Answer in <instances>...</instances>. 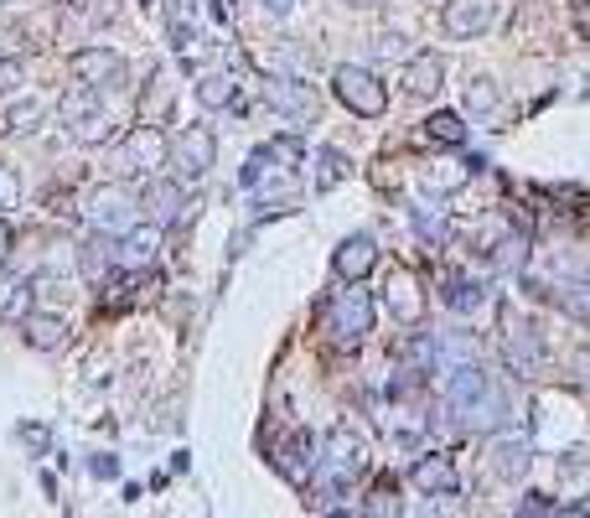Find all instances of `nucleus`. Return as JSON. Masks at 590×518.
<instances>
[{"instance_id":"nucleus-1","label":"nucleus","mask_w":590,"mask_h":518,"mask_svg":"<svg viewBox=\"0 0 590 518\" xmlns=\"http://www.w3.org/2000/svg\"><path fill=\"white\" fill-rule=\"evenodd\" d=\"M440 399H446V410L461 415V425H472V431L508 420V399L497 395V384H492V374L482 368V358L456 363L451 374H446V384H440Z\"/></svg>"},{"instance_id":"nucleus-2","label":"nucleus","mask_w":590,"mask_h":518,"mask_svg":"<svg viewBox=\"0 0 590 518\" xmlns=\"http://www.w3.org/2000/svg\"><path fill=\"white\" fill-rule=\"evenodd\" d=\"M172 156V140L161 136L156 125H135L130 136L115 145V156H109V172L125 181H140V177H156V166H166Z\"/></svg>"},{"instance_id":"nucleus-3","label":"nucleus","mask_w":590,"mask_h":518,"mask_svg":"<svg viewBox=\"0 0 590 518\" xmlns=\"http://www.w3.org/2000/svg\"><path fill=\"white\" fill-rule=\"evenodd\" d=\"M327 332L337 348H357L374 332V296L363 291V280H347V291L327 301Z\"/></svg>"},{"instance_id":"nucleus-4","label":"nucleus","mask_w":590,"mask_h":518,"mask_svg":"<svg viewBox=\"0 0 590 518\" xmlns=\"http://www.w3.org/2000/svg\"><path fill=\"white\" fill-rule=\"evenodd\" d=\"M368 446H363V436H357L353 425H337L332 436H327V446H321V472H327V482L332 487H353L363 472H368Z\"/></svg>"},{"instance_id":"nucleus-5","label":"nucleus","mask_w":590,"mask_h":518,"mask_svg":"<svg viewBox=\"0 0 590 518\" xmlns=\"http://www.w3.org/2000/svg\"><path fill=\"white\" fill-rule=\"evenodd\" d=\"M332 89H337V99L347 104L353 115H363V120H378V115L389 109V89H384L368 68H357V62H342V68H337Z\"/></svg>"},{"instance_id":"nucleus-6","label":"nucleus","mask_w":590,"mask_h":518,"mask_svg":"<svg viewBox=\"0 0 590 518\" xmlns=\"http://www.w3.org/2000/svg\"><path fill=\"white\" fill-rule=\"evenodd\" d=\"M62 125L73 130L79 145H104L109 130H115L109 109L98 104V89H83V83H79V94H73V99H62Z\"/></svg>"},{"instance_id":"nucleus-7","label":"nucleus","mask_w":590,"mask_h":518,"mask_svg":"<svg viewBox=\"0 0 590 518\" xmlns=\"http://www.w3.org/2000/svg\"><path fill=\"white\" fill-rule=\"evenodd\" d=\"M503 363H508L518 379H539L544 374V338H539V327L533 321H508V332H503Z\"/></svg>"},{"instance_id":"nucleus-8","label":"nucleus","mask_w":590,"mask_h":518,"mask_svg":"<svg viewBox=\"0 0 590 518\" xmlns=\"http://www.w3.org/2000/svg\"><path fill=\"white\" fill-rule=\"evenodd\" d=\"M213 156H217V140L208 125H187L177 140H172V166H177V177L181 181H197V177H208L213 172Z\"/></svg>"},{"instance_id":"nucleus-9","label":"nucleus","mask_w":590,"mask_h":518,"mask_svg":"<svg viewBox=\"0 0 590 518\" xmlns=\"http://www.w3.org/2000/svg\"><path fill=\"white\" fill-rule=\"evenodd\" d=\"M135 208L140 202L125 187H94L83 213H88V223H94L98 234H130L135 228Z\"/></svg>"},{"instance_id":"nucleus-10","label":"nucleus","mask_w":590,"mask_h":518,"mask_svg":"<svg viewBox=\"0 0 590 518\" xmlns=\"http://www.w3.org/2000/svg\"><path fill=\"white\" fill-rule=\"evenodd\" d=\"M68 73L83 83V89H119L125 83V58L109 52V47H79L73 58H68Z\"/></svg>"},{"instance_id":"nucleus-11","label":"nucleus","mask_w":590,"mask_h":518,"mask_svg":"<svg viewBox=\"0 0 590 518\" xmlns=\"http://www.w3.org/2000/svg\"><path fill=\"white\" fill-rule=\"evenodd\" d=\"M264 99H270V109L285 115L291 125H311L316 109H321L316 89H311V83H300V79H270V83H264Z\"/></svg>"},{"instance_id":"nucleus-12","label":"nucleus","mask_w":590,"mask_h":518,"mask_svg":"<svg viewBox=\"0 0 590 518\" xmlns=\"http://www.w3.org/2000/svg\"><path fill=\"white\" fill-rule=\"evenodd\" d=\"M140 208L151 213V223H156V228H172V223H181V219H187V187H181V177H177V181L145 177Z\"/></svg>"},{"instance_id":"nucleus-13","label":"nucleus","mask_w":590,"mask_h":518,"mask_svg":"<svg viewBox=\"0 0 590 518\" xmlns=\"http://www.w3.org/2000/svg\"><path fill=\"white\" fill-rule=\"evenodd\" d=\"M497 11H503V0H451L440 26H446V37L467 42V37H482L492 21H497Z\"/></svg>"},{"instance_id":"nucleus-14","label":"nucleus","mask_w":590,"mask_h":518,"mask_svg":"<svg viewBox=\"0 0 590 518\" xmlns=\"http://www.w3.org/2000/svg\"><path fill=\"white\" fill-rule=\"evenodd\" d=\"M399 83H404L410 99H430V94H440V83H446V58L440 52H410Z\"/></svg>"},{"instance_id":"nucleus-15","label":"nucleus","mask_w":590,"mask_h":518,"mask_svg":"<svg viewBox=\"0 0 590 518\" xmlns=\"http://www.w3.org/2000/svg\"><path fill=\"white\" fill-rule=\"evenodd\" d=\"M389 311L399 321H404V327H420V321H425V306H430V301H425V291H420V280H414V270H393L389 275Z\"/></svg>"},{"instance_id":"nucleus-16","label":"nucleus","mask_w":590,"mask_h":518,"mask_svg":"<svg viewBox=\"0 0 590 518\" xmlns=\"http://www.w3.org/2000/svg\"><path fill=\"white\" fill-rule=\"evenodd\" d=\"M374 259H378V244L374 234H347V239L337 244V259H332V270L342 280H363L368 270H374Z\"/></svg>"},{"instance_id":"nucleus-17","label":"nucleus","mask_w":590,"mask_h":518,"mask_svg":"<svg viewBox=\"0 0 590 518\" xmlns=\"http://www.w3.org/2000/svg\"><path fill=\"white\" fill-rule=\"evenodd\" d=\"M156 244H161V228H156V223H135L130 234H119L115 264H125V270H145V264L156 259Z\"/></svg>"},{"instance_id":"nucleus-18","label":"nucleus","mask_w":590,"mask_h":518,"mask_svg":"<svg viewBox=\"0 0 590 518\" xmlns=\"http://www.w3.org/2000/svg\"><path fill=\"white\" fill-rule=\"evenodd\" d=\"M467 181H472V161H430V166H420V187L430 198H451Z\"/></svg>"},{"instance_id":"nucleus-19","label":"nucleus","mask_w":590,"mask_h":518,"mask_svg":"<svg viewBox=\"0 0 590 518\" xmlns=\"http://www.w3.org/2000/svg\"><path fill=\"white\" fill-rule=\"evenodd\" d=\"M487 467H492V478H497V482H523V478H529V467H533L529 440H497V446H492V457H487Z\"/></svg>"},{"instance_id":"nucleus-20","label":"nucleus","mask_w":590,"mask_h":518,"mask_svg":"<svg viewBox=\"0 0 590 518\" xmlns=\"http://www.w3.org/2000/svg\"><path fill=\"white\" fill-rule=\"evenodd\" d=\"M440 301L451 306V311H476L482 301H487V285L476 275H461V270H446L440 275Z\"/></svg>"},{"instance_id":"nucleus-21","label":"nucleus","mask_w":590,"mask_h":518,"mask_svg":"<svg viewBox=\"0 0 590 518\" xmlns=\"http://www.w3.org/2000/svg\"><path fill=\"white\" fill-rule=\"evenodd\" d=\"M410 482L420 487V493H451L456 487V472H451V457H420L414 461V472H410Z\"/></svg>"},{"instance_id":"nucleus-22","label":"nucleus","mask_w":590,"mask_h":518,"mask_svg":"<svg viewBox=\"0 0 590 518\" xmlns=\"http://www.w3.org/2000/svg\"><path fill=\"white\" fill-rule=\"evenodd\" d=\"M21 332H26V342H32V348H42V353H52V348L68 338L62 317H52V311H26V317H21Z\"/></svg>"},{"instance_id":"nucleus-23","label":"nucleus","mask_w":590,"mask_h":518,"mask_svg":"<svg viewBox=\"0 0 590 518\" xmlns=\"http://www.w3.org/2000/svg\"><path fill=\"white\" fill-rule=\"evenodd\" d=\"M275 467L285 472L291 482H306L311 478V467H316V457H311V436H291L285 446L275 451Z\"/></svg>"},{"instance_id":"nucleus-24","label":"nucleus","mask_w":590,"mask_h":518,"mask_svg":"<svg viewBox=\"0 0 590 518\" xmlns=\"http://www.w3.org/2000/svg\"><path fill=\"white\" fill-rule=\"evenodd\" d=\"M32 280L26 275H0V321H21L32 311Z\"/></svg>"},{"instance_id":"nucleus-25","label":"nucleus","mask_w":590,"mask_h":518,"mask_svg":"<svg viewBox=\"0 0 590 518\" xmlns=\"http://www.w3.org/2000/svg\"><path fill=\"white\" fill-rule=\"evenodd\" d=\"M197 104H202V109H234L238 83L228 79V73H208V79H197Z\"/></svg>"},{"instance_id":"nucleus-26","label":"nucleus","mask_w":590,"mask_h":518,"mask_svg":"<svg viewBox=\"0 0 590 518\" xmlns=\"http://www.w3.org/2000/svg\"><path fill=\"white\" fill-rule=\"evenodd\" d=\"M353 177V166H347V156L337 151V145H321L316 151V192H327V187H337V181Z\"/></svg>"},{"instance_id":"nucleus-27","label":"nucleus","mask_w":590,"mask_h":518,"mask_svg":"<svg viewBox=\"0 0 590 518\" xmlns=\"http://www.w3.org/2000/svg\"><path fill=\"white\" fill-rule=\"evenodd\" d=\"M425 136L440 140V145H461V140H467V125H461V115L440 109V115H430V120H425Z\"/></svg>"},{"instance_id":"nucleus-28","label":"nucleus","mask_w":590,"mask_h":518,"mask_svg":"<svg viewBox=\"0 0 590 518\" xmlns=\"http://www.w3.org/2000/svg\"><path fill=\"white\" fill-rule=\"evenodd\" d=\"M497 104H503L497 83H492V79H472V89H467V109L482 115V120H492V115H497Z\"/></svg>"},{"instance_id":"nucleus-29","label":"nucleus","mask_w":590,"mask_h":518,"mask_svg":"<svg viewBox=\"0 0 590 518\" xmlns=\"http://www.w3.org/2000/svg\"><path fill=\"white\" fill-rule=\"evenodd\" d=\"M559 306H565V317L590 321V275L575 280V285H565V291H559Z\"/></svg>"},{"instance_id":"nucleus-30","label":"nucleus","mask_w":590,"mask_h":518,"mask_svg":"<svg viewBox=\"0 0 590 518\" xmlns=\"http://www.w3.org/2000/svg\"><path fill=\"white\" fill-rule=\"evenodd\" d=\"M104 239H109V234H98V239L83 244V270H88V275H104V264H115V249Z\"/></svg>"},{"instance_id":"nucleus-31","label":"nucleus","mask_w":590,"mask_h":518,"mask_svg":"<svg viewBox=\"0 0 590 518\" xmlns=\"http://www.w3.org/2000/svg\"><path fill=\"white\" fill-rule=\"evenodd\" d=\"M440 358H456V363H476V342L467 332H456V338L440 342Z\"/></svg>"},{"instance_id":"nucleus-32","label":"nucleus","mask_w":590,"mask_h":518,"mask_svg":"<svg viewBox=\"0 0 590 518\" xmlns=\"http://www.w3.org/2000/svg\"><path fill=\"white\" fill-rule=\"evenodd\" d=\"M16 202H21V177L11 172V166H0V213L16 208Z\"/></svg>"},{"instance_id":"nucleus-33","label":"nucleus","mask_w":590,"mask_h":518,"mask_svg":"<svg viewBox=\"0 0 590 518\" xmlns=\"http://www.w3.org/2000/svg\"><path fill=\"white\" fill-rule=\"evenodd\" d=\"M21 79H26V73H21V62L16 58H0V94L21 89Z\"/></svg>"},{"instance_id":"nucleus-34","label":"nucleus","mask_w":590,"mask_h":518,"mask_svg":"<svg viewBox=\"0 0 590 518\" xmlns=\"http://www.w3.org/2000/svg\"><path fill=\"white\" fill-rule=\"evenodd\" d=\"M404 42H410V37H393V32H389V37H378V58H410V47H404Z\"/></svg>"},{"instance_id":"nucleus-35","label":"nucleus","mask_w":590,"mask_h":518,"mask_svg":"<svg viewBox=\"0 0 590 518\" xmlns=\"http://www.w3.org/2000/svg\"><path fill=\"white\" fill-rule=\"evenodd\" d=\"M363 508H368V514H399V503H393V493H389V487H378V493H374V503H363Z\"/></svg>"},{"instance_id":"nucleus-36","label":"nucleus","mask_w":590,"mask_h":518,"mask_svg":"<svg viewBox=\"0 0 590 518\" xmlns=\"http://www.w3.org/2000/svg\"><path fill=\"white\" fill-rule=\"evenodd\" d=\"M575 26H580V37L590 42V0H575Z\"/></svg>"},{"instance_id":"nucleus-37","label":"nucleus","mask_w":590,"mask_h":518,"mask_svg":"<svg viewBox=\"0 0 590 518\" xmlns=\"http://www.w3.org/2000/svg\"><path fill=\"white\" fill-rule=\"evenodd\" d=\"M21 440H26L32 451H42V446H47V431H42V425H32V431H21Z\"/></svg>"},{"instance_id":"nucleus-38","label":"nucleus","mask_w":590,"mask_h":518,"mask_svg":"<svg viewBox=\"0 0 590 518\" xmlns=\"http://www.w3.org/2000/svg\"><path fill=\"white\" fill-rule=\"evenodd\" d=\"M575 374H580V384H590V348H580V353H575Z\"/></svg>"},{"instance_id":"nucleus-39","label":"nucleus","mask_w":590,"mask_h":518,"mask_svg":"<svg viewBox=\"0 0 590 518\" xmlns=\"http://www.w3.org/2000/svg\"><path fill=\"white\" fill-rule=\"evenodd\" d=\"M259 5H264L270 16H291V5H295V0H259Z\"/></svg>"},{"instance_id":"nucleus-40","label":"nucleus","mask_w":590,"mask_h":518,"mask_svg":"<svg viewBox=\"0 0 590 518\" xmlns=\"http://www.w3.org/2000/svg\"><path fill=\"white\" fill-rule=\"evenodd\" d=\"M5 255H11V228H5V219H0V264H5Z\"/></svg>"},{"instance_id":"nucleus-41","label":"nucleus","mask_w":590,"mask_h":518,"mask_svg":"<svg viewBox=\"0 0 590 518\" xmlns=\"http://www.w3.org/2000/svg\"><path fill=\"white\" fill-rule=\"evenodd\" d=\"M347 5H363V11H374V5H389V0H347Z\"/></svg>"}]
</instances>
